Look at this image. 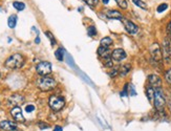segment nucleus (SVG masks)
Instances as JSON below:
<instances>
[{
	"instance_id": "1",
	"label": "nucleus",
	"mask_w": 171,
	"mask_h": 131,
	"mask_svg": "<svg viewBox=\"0 0 171 131\" xmlns=\"http://www.w3.org/2000/svg\"><path fill=\"white\" fill-rule=\"evenodd\" d=\"M23 64H24V58L20 53H14V55L7 58L4 62L5 67L10 69H18L22 67Z\"/></svg>"
},
{
	"instance_id": "2",
	"label": "nucleus",
	"mask_w": 171,
	"mask_h": 131,
	"mask_svg": "<svg viewBox=\"0 0 171 131\" xmlns=\"http://www.w3.org/2000/svg\"><path fill=\"white\" fill-rule=\"evenodd\" d=\"M37 87L39 88L42 91H49V90H53L57 85V82H56L55 79L49 78V77H42L37 80L36 82Z\"/></svg>"
},
{
	"instance_id": "3",
	"label": "nucleus",
	"mask_w": 171,
	"mask_h": 131,
	"mask_svg": "<svg viewBox=\"0 0 171 131\" xmlns=\"http://www.w3.org/2000/svg\"><path fill=\"white\" fill-rule=\"evenodd\" d=\"M154 107L159 112H163L166 105V100H165V95L163 93V90L161 88H156L154 89Z\"/></svg>"
},
{
	"instance_id": "4",
	"label": "nucleus",
	"mask_w": 171,
	"mask_h": 131,
	"mask_svg": "<svg viewBox=\"0 0 171 131\" xmlns=\"http://www.w3.org/2000/svg\"><path fill=\"white\" fill-rule=\"evenodd\" d=\"M49 105L50 107V109L54 111H60L65 105V101L62 97H59V95H52L49 99Z\"/></svg>"
},
{
	"instance_id": "5",
	"label": "nucleus",
	"mask_w": 171,
	"mask_h": 131,
	"mask_svg": "<svg viewBox=\"0 0 171 131\" xmlns=\"http://www.w3.org/2000/svg\"><path fill=\"white\" fill-rule=\"evenodd\" d=\"M37 74L42 77H46L52 73V64L49 62H40L36 66Z\"/></svg>"
},
{
	"instance_id": "6",
	"label": "nucleus",
	"mask_w": 171,
	"mask_h": 131,
	"mask_svg": "<svg viewBox=\"0 0 171 131\" xmlns=\"http://www.w3.org/2000/svg\"><path fill=\"white\" fill-rule=\"evenodd\" d=\"M150 53H151V58L153 59V61H156L157 63L162 62L163 53H162L161 47H160V45L157 43H153L150 46Z\"/></svg>"
},
{
	"instance_id": "7",
	"label": "nucleus",
	"mask_w": 171,
	"mask_h": 131,
	"mask_svg": "<svg viewBox=\"0 0 171 131\" xmlns=\"http://www.w3.org/2000/svg\"><path fill=\"white\" fill-rule=\"evenodd\" d=\"M24 103V98L22 95H18V93H15V95H12L11 97L7 99V105L11 107H19L21 104Z\"/></svg>"
},
{
	"instance_id": "8",
	"label": "nucleus",
	"mask_w": 171,
	"mask_h": 131,
	"mask_svg": "<svg viewBox=\"0 0 171 131\" xmlns=\"http://www.w3.org/2000/svg\"><path fill=\"white\" fill-rule=\"evenodd\" d=\"M122 22L124 24V27L126 29V32L130 35H135L139 32V26L132 22V21L125 19L124 17L122 18Z\"/></svg>"
},
{
	"instance_id": "9",
	"label": "nucleus",
	"mask_w": 171,
	"mask_h": 131,
	"mask_svg": "<svg viewBox=\"0 0 171 131\" xmlns=\"http://www.w3.org/2000/svg\"><path fill=\"white\" fill-rule=\"evenodd\" d=\"M148 83L152 88H161L162 79L156 74H150L148 76Z\"/></svg>"
},
{
	"instance_id": "10",
	"label": "nucleus",
	"mask_w": 171,
	"mask_h": 131,
	"mask_svg": "<svg viewBox=\"0 0 171 131\" xmlns=\"http://www.w3.org/2000/svg\"><path fill=\"white\" fill-rule=\"evenodd\" d=\"M11 114H12L13 119L17 122H24V116L22 114V110L20 107H13L11 110Z\"/></svg>"
},
{
	"instance_id": "11",
	"label": "nucleus",
	"mask_w": 171,
	"mask_h": 131,
	"mask_svg": "<svg viewBox=\"0 0 171 131\" xmlns=\"http://www.w3.org/2000/svg\"><path fill=\"white\" fill-rule=\"evenodd\" d=\"M127 57L126 53L122 49H117L111 53V59L114 61H122Z\"/></svg>"
},
{
	"instance_id": "12",
	"label": "nucleus",
	"mask_w": 171,
	"mask_h": 131,
	"mask_svg": "<svg viewBox=\"0 0 171 131\" xmlns=\"http://www.w3.org/2000/svg\"><path fill=\"white\" fill-rule=\"evenodd\" d=\"M0 129L4 130V131H13L15 129H17V125L13 122L10 121H2L0 122Z\"/></svg>"
},
{
	"instance_id": "13",
	"label": "nucleus",
	"mask_w": 171,
	"mask_h": 131,
	"mask_svg": "<svg viewBox=\"0 0 171 131\" xmlns=\"http://www.w3.org/2000/svg\"><path fill=\"white\" fill-rule=\"evenodd\" d=\"M106 17H108L109 19H119V20H122L123 16L119 11H116V10H109L107 12L105 13Z\"/></svg>"
},
{
	"instance_id": "14",
	"label": "nucleus",
	"mask_w": 171,
	"mask_h": 131,
	"mask_svg": "<svg viewBox=\"0 0 171 131\" xmlns=\"http://www.w3.org/2000/svg\"><path fill=\"white\" fill-rule=\"evenodd\" d=\"M130 69H131V65H130L129 63L123 64V65H122L121 67H120V69H119V74H120V76H122V77L127 76V74H129Z\"/></svg>"
},
{
	"instance_id": "15",
	"label": "nucleus",
	"mask_w": 171,
	"mask_h": 131,
	"mask_svg": "<svg viewBox=\"0 0 171 131\" xmlns=\"http://www.w3.org/2000/svg\"><path fill=\"white\" fill-rule=\"evenodd\" d=\"M98 55L100 56L101 58H106V59H109L110 58V53H109V49L108 47H103V46H100L98 49Z\"/></svg>"
},
{
	"instance_id": "16",
	"label": "nucleus",
	"mask_w": 171,
	"mask_h": 131,
	"mask_svg": "<svg viewBox=\"0 0 171 131\" xmlns=\"http://www.w3.org/2000/svg\"><path fill=\"white\" fill-rule=\"evenodd\" d=\"M113 43V41L110 37H104L103 39H101V42H100L101 46H103V47H108Z\"/></svg>"
},
{
	"instance_id": "17",
	"label": "nucleus",
	"mask_w": 171,
	"mask_h": 131,
	"mask_svg": "<svg viewBox=\"0 0 171 131\" xmlns=\"http://www.w3.org/2000/svg\"><path fill=\"white\" fill-rule=\"evenodd\" d=\"M146 95H147V98H148V100L150 101V102H152L154 99V88H152L151 86L147 87L146 88Z\"/></svg>"
},
{
	"instance_id": "18",
	"label": "nucleus",
	"mask_w": 171,
	"mask_h": 131,
	"mask_svg": "<svg viewBox=\"0 0 171 131\" xmlns=\"http://www.w3.org/2000/svg\"><path fill=\"white\" fill-rule=\"evenodd\" d=\"M7 24L11 28H14L16 24H17V16L16 15H12L9 17V20H7Z\"/></svg>"
},
{
	"instance_id": "19",
	"label": "nucleus",
	"mask_w": 171,
	"mask_h": 131,
	"mask_svg": "<svg viewBox=\"0 0 171 131\" xmlns=\"http://www.w3.org/2000/svg\"><path fill=\"white\" fill-rule=\"evenodd\" d=\"M13 6H14L17 11H22L25 9V4L20 1H14L13 2Z\"/></svg>"
},
{
	"instance_id": "20",
	"label": "nucleus",
	"mask_w": 171,
	"mask_h": 131,
	"mask_svg": "<svg viewBox=\"0 0 171 131\" xmlns=\"http://www.w3.org/2000/svg\"><path fill=\"white\" fill-rule=\"evenodd\" d=\"M55 56L59 61H62L64 59V50L62 49H58L55 52Z\"/></svg>"
},
{
	"instance_id": "21",
	"label": "nucleus",
	"mask_w": 171,
	"mask_h": 131,
	"mask_svg": "<svg viewBox=\"0 0 171 131\" xmlns=\"http://www.w3.org/2000/svg\"><path fill=\"white\" fill-rule=\"evenodd\" d=\"M132 2L135 3L137 6H139L140 9H143V10H147V4L145 3L142 0H132Z\"/></svg>"
},
{
	"instance_id": "22",
	"label": "nucleus",
	"mask_w": 171,
	"mask_h": 131,
	"mask_svg": "<svg viewBox=\"0 0 171 131\" xmlns=\"http://www.w3.org/2000/svg\"><path fill=\"white\" fill-rule=\"evenodd\" d=\"M114 1L117 2L118 5H119V6L121 7V9H123V10H126V9H127L128 3H127L126 0H114Z\"/></svg>"
},
{
	"instance_id": "23",
	"label": "nucleus",
	"mask_w": 171,
	"mask_h": 131,
	"mask_svg": "<svg viewBox=\"0 0 171 131\" xmlns=\"http://www.w3.org/2000/svg\"><path fill=\"white\" fill-rule=\"evenodd\" d=\"M87 33L88 35H89L90 37H93V36H96L97 35V29H96L95 26H89V27L87 28Z\"/></svg>"
},
{
	"instance_id": "24",
	"label": "nucleus",
	"mask_w": 171,
	"mask_h": 131,
	"mask_svg": "<svg viewBox=\"0 0 171 131\" xmlns=\"http://www.w3.org/2000/svg\"><path fill=\"white\" fill-rule=\"evenodd\" d=\"M45 35H46L47 37L49 38V41H50V44L54 46V45L56 44V39H55V37H54V35H53L50 32H45Z\"/></svg>"
},
{
	"instance_id": "25",
	"label": "nucleus",
	"mask_w": 171,
	"mask_h": 131,
	"mask_svg": "<svg viewBox=\"0 0 171 131\" xmlns=\"http://www.w3.org/2000/svg\"><path fill=\"white\" fill-rule=\"evenodd\" d=\"M85 3H87L88 5H90V6H97L99 5V0H83Z\"/></svg>"
},
{
	"instance_id": "26",
	"label": "nucleus",
	"mask_w": 171,
	"mask_h": 131,
	"mask_svg": "<svg viewBox=\"0 0 171 131\" xmlns=\"http://www.w3.org/2000/svg\"><path fill=\"white\" fill-rule=\"evenodd\" d=\"M167 9H168V4H166V3H162V4H160L159 6H157L156 11H157V13H163L164 11H166Z\"/></svg>"
},
{
	"instance_id": "27",
	"label": "nucleus",
	"mask_w": 171,
	"mask_h": 131,
	"mask_svg": "<svg viewBox=\"0 0 171 131\" xmlns=\"http://www.w3.org/2000/svg\"><path fill=\"white\" fill-rule=\"evenodd\" d=\"M165 80H166V82L168 84L171 85V68L165 73Z\"/></svg>"
},
{
	"instance_id": "28",
	"label": "nucleus",
	"mask_w": 171,
	"mask_h": 131,
	"mask_svg": "<svg viewBox=\"0 0 171 131\" xmlns=\"http://www.w3.org/2000/svg\"><path fill=\"white\" fill-rule=\"evenodd\" d=\"M128 87H129L128 91H129L130 95H137V91L135 90V86H133L132 84H128Z\"/></svg>"
},
{
	"instance_id": "29",
	"label": "nucleus",
	"mask_w": 171,
	"mask_h": 131,
	"mask_svg": "<svg viewBox=\"0 0 171 131\" xmlns=\"http://www.w3.org/2000/svg\"><path fill=\"white\" fill-rule=\"evenodd\" d=\"M104 65L106 66V67H113V59H106V61L104 62Z\"/></svg>"
},
{
	"instance_id": "30",
	"label": "nucleus",
	"mask_w": 171,
	"mask_h": 131,
	"mask_svg": "<svg viewBox=\"0 0 171 131\" xmlns=\"http://www.w3.org/2000/svg\"><path fill=\"white\" fill-rule=\"evenodd\" d=\"M38 127L40 128V129H47V128L49 127V124H45L44 122H38Z\"/></svg>"
},
{
	"instance_id": "31",
	"label": "nucleus",
	"mask_w": 171,
	"mask_h": 131,
	"mask_svg": "<svg viewBox=\"0 0 171 131\" xmlns=\"http://www.w3.org/2000/svg\"><path fill=\"white\" fill-rule=\"evenodd\" d=\"M118 74H119V69H118V68H114V69H113V70L110 71L109 76H110L111 78H114V77H117Z\"/></svg>"
},
{
	"instance_id": "32",
	"label": "nucleus",
	"mask_w": 171,
	"mask_h": 131,
	"mask_svg": "<svg viewBox=\"0 0 171 131\" xmlns=\"http://www.w3.org/2000/svg\"><path fill=\"white\" fill-rule=\"evenodd\" d=\"M121 95L122 97H127L128 95V84H126L124 86V89H123V91L121 92Z\"/></svg>"
},
{
	"instance_id": "33",
	"label": "nucleus",
	"mask_w": 171,
	"mask_h": 131,
	"mask_svg": "<svg viewBox=\"0 0 171 131\" xmlns=\"http://www.w3.org/2000/svg\"><path fill=\"white\" fill-rule=\"evenodd\" d=\"M35 110V106L34 105H28L25 107V111L26 112H33Z\"/></svg>"
},
{
	"instance_id": "34",
	"label": "nucleus",
	"mask_w": 171,
	"mask_h": 131,
	"mask_svg": "<svg viewBox=\"0 0 171 131\" xmlns=\"http://www.w3.org/2000/svg\"><path fill=\"white\" fill-rule=\"evenodd\" d=\"M166 29H167V34L169 35V36H171V21H169V23H168Z\"/></svg>"
},
{
	"instance_id": "35",
	"label": "nucleus",
	"mask_w": 171,
	"mask_h": 131,
	"mask_svg": "<svg viewBox=\"0 0 171 131\" xmlns=\"http://www.w3.org/2000/svg\"><path fill=\"white\" fill-rule=\"evenodd\" d=\"M54 131H62V127H61V126H56L54 128Z\"/></svg>"
},
{
	"instance_id": "36",
	"label": "nucleus",
	"mask_w": 171,
	"mask_h": 131,
	"mask_svg": "<svg viewBox=\"0 0 171 131\" xmlns=\"http://www.w3.org/2000/svg\"><path fill=\"white\" fill-rule=\"evenodd\" d=\"M168 106H169V109H170V111H171V98L169 99V102H168Z\"/></svg>"
},
{
	"instance_id": "37",
	"label": "nucleus",
	"mask_w": 171,
	"mask_h": 131,
	"mask_svg": "<svg viewBox=\"0 0 171 131\" xmlns=\"http://www.w3.org/2000/svg\"><path fill=\"white\" fill-rule=\"evenodd\" d=\"M35 42H36V43H40V38H39V37H37L36 40H35Z\"/></svg>"
},
{
	"instance_id": "38",
	"label": "nucleus",
	"mask_w": 171,
	"mask_h": 131,
	"mask_svg": "<svg viewBox=\"0 0 171 131\" xmlns=\"http://www.w3.org/2000/svg\"><path fill=\"white\" fill-rule=\"evenodd\" d=\"M102 2H103L104 4H107L108 2H109V0H102Z\"/></svg>"
},
{
	"instance_id": "39",
	"label": "nucleus",
	"mask_w": 171,
	"mask_h": 131,
	"mask_svg": "<svg viewBox=\"0 0 171 131\" xmlns=\"http://www.w3.org/2000/svg\"><path fill=\"white\" fill-rule=\"evenodd\" d=\"M13 131H21V130H18V129H15V130H13Z\"/></svg>"
},
{
	"instance_id": "40",
	"label": "nucleus",
	"mask_w": 171,
	"mask_h": 131,
	"mask_svg": "<svg viewBox=\"0 0 171 131\" xmlns=\"http://www.w3.org/2000/svg\"><path fill=\"white\" fill-rule=\"evenodd\" d=\"M0 77H1V74H0Z\"/></svg>"
}]
</instances>
